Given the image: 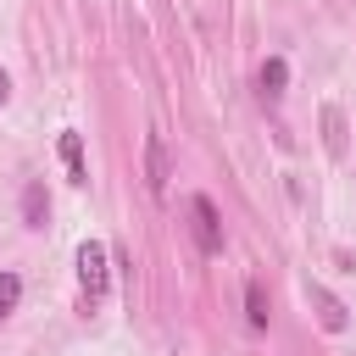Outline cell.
<instances>
[{
	"label": "cell",
	"instance_id": "obj_1",
	"mask_svg": "<svg viewBox=\"0 0 356 356\" xmlns=\"http://www.w3.org/2000/svg\"><path fill=\"white\" fill-rule=\"evenodd\" d=\"M78 284H83V306H95L111 284V267H106V245L100 239H83L78 245Z\"/></svg>",
	"mask_w": 356,
	"mask_h": 356
},
{
	"label": "cell",
	"instance_id": "obj_2",
	"mask_svg": "<svg viewBox=\"0 0 356 356\" xmlns=\"http://www.w3.org/2000/svg\"><path fill=\"white\" fill-rule=\"evenodd\" d=\"M189 211H195V239H200V250H206V256H217V250H222V222H217V206H211L206 195H195V206H189Z\"/></svg>",
	"mask_w": 356,
	"mask_h": 356
},
{
	"label": "cell",
	"instance_id": "obj_3",
	"mask_svg": "<svg viewBox=\"0 0 356 356\" xmlns=\"http://www.w3.org/2000/svg\"><path fill=\"white\" fill-rule=\"evenodd\" d=\"M167 178H172V172H167V145H161V134H150V139H145V189L161 200V195H167Z\"/></svg>",
	"mask_w": 356,
	"mask_h": 356
},
{
	"label": "cell",
	"instance_id": "obj_4",
	"mask_svg": "<svg viewBox=\"0 0 356 356\" xmlns=\"http://www.w3.org/2000/svg\"><path fill=\"white\" fill-rule=\"evenodd\" d=\"M56 150H61V167H67V178H72V184H89V161H83V134H78V128H61Z\"/></svg>",
	"mask_w": 356,
	"mask_h": 356
},
{
	"label": "cell",
	"instance_id": "obj_5",
	"mask_svg": "<svg viewBox=\"0 0 356 356\" xmlns=\"http://www.w3.org/2000/svg\"><path fill=\"white\" fill-rule=\"evenodd\" d=\"M22 222H28V228H44V222H50V195H44V184H28V189H22Z\"/></svg>",
	"mask_w": 356,
	"mask_h": 356
},
{
	"label": "cell",
	"instance_id": "obj_6",
	"mask_svg": "<svg viewBox=\"0 0 356 356\" xmlns=\"http://www.w3.org/2000/svg\"><path fill=\"white\" fill-rule=\"evenodd\" d=\"M256 83H261V95H267V100H278V95H284V83H289V67H284L278 56H267V61H261V72H256Z\"/></svg>",
	"mask_w": 356,
	"mask_h": 356
},
{
	"label": "cell",
	"instance_id": "obj_7",
	"mask_svg": "<svg viewBox=\"0 0 356 356\" xmlns=\"http://www.w3.org/2000/svg\"><path fill=\"white\" fill-rule=\"evenodd\" d=\"M245 317H250V328H267V289L256 278L245 284Z\"/></svg>",
	"mask_w": 356,
	"mask_h": 356
},
{
	"label": "cell",
	"instance_id": "obj_8",
	"mask_svg": "<svg viewBox=\"0 0 356 356\" xmlns=\"http://www.w3.org/2000/svg\"><path fill=\"white\" fill-rule=\"evenodd\" d=\"M312 300H317V312H323V328L339 334V328H345V306H339L334 295H323V289H312Z\"/></svg>",
	"mask_w": 356,
	"mask_h": 356
},
{
	"label": "cell",
	"instance_id": "obj_9",
	"mask_svg": "<svg viewBox=\"0 0 356 356\" xmlns=\"http://www.w3.org/2000/svg\"><path fill=\"white\" fill-rule=\"evenodd\" d=\"M17 300H22V278L17 273H0V317H11Z\"/></svg>",
	"mask_w": 356,
	"mask_h": 356
},
{
	"label": "cell",
	"instance_id": "obj_10",
	"mask_svg": "<svg viewBox=\"0 0 356 356\" xmlns=\"http://www.w3.org/2000/svg\"><path fill=\"white\" fill-rule=\"evenodd\" d=\"M323 122H328V150H334V156H345V117L328 106V111H323Z\"/></svg>",
	"mask_w": 356,
	"mask_h": 356
},
{
	"label": "cell",
	"instance_id": "obj_11",
	"mask_svg": "<svg viewBox=\"0 0 356 356\" xmlns=\"http://www.w3.org/2000/svg\"><path fill=\"white\" fill-rule=\"evenodd\" d=\"M6 95H11V78H6V67H0V106H6Z\"/></svg>",
	"mask_w": 356,
	"mask_h": 356
}]
</instances>
